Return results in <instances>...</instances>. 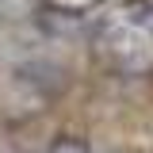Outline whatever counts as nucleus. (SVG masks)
Wrapping results in <instances>:
<instances>
[{
	"instance_id": "1",
	"label": "nucleus",
	"mask_w": 153,
	"mask_h": 153,
	"mask_svg": "<svg viewBox=\"0 0 153 153\" xmlns=\"http://www.w3.org/2000/svg\"><path fill=\"white\" fill-rule=\"evenodd\" d=\"M50 153H92V149H88V142L76 138V134H57L54 142H50Z\"/></svg>"
}]
</instances>
